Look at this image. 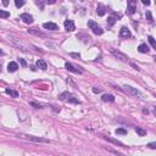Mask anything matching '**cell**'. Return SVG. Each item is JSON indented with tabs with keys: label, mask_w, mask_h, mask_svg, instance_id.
Segmentation results:
<instances>
[{
	"label": "cell",
	"mask_w": 156,
	"mask_h": 156,
	"mask_svg": "<svg viewBox=\"0 0 156 156\" xmlns=\"http://www.w3.org/2000/svg\"><path fill=\"white\" fill-rule=\"evenodd\" d=\"M31 105H32V106H35V107H38V109H39V107H42V105H39V104H35V102H31Z\"/></svg>",
	"instance_id": "cell-29"
},
{
	"label": "cell",
	"mask_w": 156,
	"mask_h": 156,
	"mask_svg": "<svg viewBox=\"0 0 156 156\" xmlns=\"http://www.w3.org/2000/svg\"><path fill=\"white\" fill-rule=\"evenodd\" d=\"M5 93L9 95H11V96H14V98H17V96H18V93H17V92H15V90H12V89H9V88L5 90Z\"/></svg>",
	"instance_id": "cell-15"
},
{
	"label": "cell",
	"mask_w": 156,
	"mask_h": 156,
	"mask_svg": "<svg viewBox=\"0 0 156 156\" xmlns=\"http://www.w3.org/2000/svg\"><path fill=\"white\" fill-rule=\"evenodd\" d=\"M124 88H126V90H128V92H131L132 94H134V95H140V96H141V94H140L139 92H138V90H135V89H133L132 87H124Z\"/></svg>",
	"instance_id": "cell-16"
},
{
	"label": "cell",
	"mask_w": 156,
	"mask_h": 156,
	"mask_svg": "<svg viewBox=\"0 0 156 156\" xmlns=\"http://www.w3.org/2000/svg\"><path fill=\"white\" fill-rule=\"evenodd\" d=\"M43 27L45 29H50V31H57L59 29V26L56 23H53V22H46L43 24Z\"/></svg>",
	"instance_id": "cell-4"
},
{
	"label": "cell",
	"mask_w": 156,
	"mask_h": 156,
	"mask_svg": "<svg viewBox=\"0 0 156 156\" xmlns=\"http://www.w3.org/2000/svg\"><path fill=\"white\" fill-rule=\"evenodd\" d=\"M120 37L121 38H129L131 37V32L127 27H122L121 31H120Z\"/></svg>",
	"instance_id": "cell-5"
},
{
	"label": "cell",
	"mask_w": 156,
	"mask_h": 156,
	"mask_svg": "<svg viewBox=\"0 0 156 156\" xmlns=\"http://www.w3.org/2000/svg\"><path fill=\"white\" fill-rule=\"evenodd\" d=\"M24 3H26V0H15V5L17 7H21V6L24 5Z\"/></svg>",
	"instance_id": "cell-18"
},
{
	"label": "cell",
	"mask_w": 156,
	"mask_h": 156,
	"mask_svg": "<svg viewBox=\"0 0 156 156\" xmlns=\"http://www.w3.org/2000/svg\"><path fill=\"white\" fill-rule=\"evenodd\" d=\"M63 24H65L66 31H68V32H72V31H74V29H76V27H74V23H73L71 20H66Z\"/></svg>",
	"instance_id": "cell-3"
},
{
	"label": "cell",
	"mask_w": 156,
	"mask_h": 156,
	"mask_svg": "<svg viewBox=\"0 0 156 156\" xmlns=\"http://www.w3.org/2000/svg\"><path fill=\"white\" fill-rule=\"evenodd\" d=\"M96 11H98V15H99V16H104V15H105V6L102 5V4H99Z\"/></svg>",
	"instance_id": "cell-13"
},
{
	"label": "cell",
	"mask_w": 156,
	"mask_h": 156,
	"mask_svg": "<svg viewBox=\"0 0 156 156\" xmlns=\"http://www.w3.org/2000/svg\"><path fill=\"white\" fill-rule=\"evenodd\" d=\"M129 15H133L137 10V0H128V6H127Z\"/></svg>",
	"instance_id": "cell-2"
},
{
	"label": "cell",
	"mask_w": 156,
	"mask_h": 156,
	"mask_svg": "<svg viewBox=\"0 0 156 156\" xmlns=\"http://www.w3.org/2000/svg\"><path fill=\"white\" fill-rule=\"evenodd\" d=\"M135 132H137V133L139 134L140 137H144L145 134H146V132H145L144 129H141V128H138V127H137V128H135Z\"/></svg>",
	"instance_id": "cell-19"
},
{
	"label": "cell",
	"mask_w": 156,
	"mask_h": 156,
	"mask_svg": "<svg viewBox=\"0 0 156 156\" xmlns=\"http://www.w3.org/2000/svg\"><path fill=\"white\" fill-rule=\"evenodd\" d=\"M68 101H70V102H73V104H79V101H78L77 99H74V98H71Z\"/></svg>",
	"instance_id": "cell-26"
},
{
	"label": "cell",
	"mask_w": 156,
	"mask_h": 156,
	"mask_svg": "<svg viewBox=\"0 0 156 156\" xmlns=\"http://www.w3.org/2000/svg\"><path fill=\"white\" fill-rule=\"evenodd\" d=\"M107 23H109V26H113V24L116 23V20H115L113 17H109V18H107Z\"/></svg>",
	"instance_id": "cell-23"
},
{
	"label": "cell",
	"mask_w": 156,
	"mask_h": 156,
	"mask_svg": "<svg viewBox=\"0 0 156 156\" xmlns=\"http://www.w3.org/2000/svg\"><path fill=\"white\" fill-rule=\"evenodd\" d=\"M102 101H110V102H113L115 101V96L111 94H105V95H102Z\"/></svg>",
	"instance_id": "cell-12"
},
{
	"label": "cell",
	"mask_w": 156,
	"mask_h": 156,
	"mask_svg": "<svg viewBox=\"0 0 156 156\" xmlns=\"http://www.w3.org/2000/svg\"><path fill=\"white\" fill-rule=\"evenodd\" d=\"M149 43H150L151 44V46H152V48H154V49H156V42H155V39L152 38V37H151V35H149Z\"/></svg>",
	"instance_id": "cell-21"
},
{
	"label": "cell",
	"mask_w": 156,
	"mask_h": 156,
	"mask_svg": "<svg viewBox=\"0 0 156 156\" xmlns=\"http://www.w3.org/2000/svg\"><path fill=\"white\" fill-rule=\"evenodd\" d=\"M116 134H127V131L126 129H122V128H118V129H116Z\"/></svg>",
	"instance_id": "cell-24"
},
{
	"label": "cell",
	"mask_w": 156,
	"mask_h": 156,
	"mask_svg": "<svg viewBox=\"0 0 156 156\" xmlns=\"http://www.w3.org/2000/svg\"><path fill=\"white\" fill-rule=\"evenodd\" d=\"M37 67L42 68V70H46V63H45V61H43V60H38V61H37Z\"/></svg>",
	"instance_id": "cell-14"
},
{
	"label": "cell",
	"mask_w": 156,
	"mask_h": 156,
	"mask_svg": "<svg viewBox=\"0 0 156 156\" xmlns=\"http://www.w3.org/2000/svg\"><path fill=\"white\" fill-rule=\"evenodd\" d=\"M68 96H70V93H68V92H65V93H62V94L59 96V99H60V100H65Z\"/></svg>",
	"instance_id": "cell-22"
},
{
	"label": "cell",
	"mask_w": 156,
	"mask_h": 156,
	"mask_svg": "<svg viewBox=\"0 0 156 156\" xmlns=\"http://www.w3.org/2000/svg\"><path fill=\"white\" fill-rule=\"evenodd\" d=\"M65 67H66L68 71H71V72H73V73H82V71L77 70V68L73 66V65H71L70 62H66V63H65Z\"/></svg>",
	"instance_id": "cell-8"
},
{
	"label": "cell",
	"mask_w": 156,
	"mask_h": 156,
	"mask_svg": "<svg viewBox=\"0 0 156 156\" xmlns=\"http://www.w3.org/2000/svg\"><path fill=\"white\" fill-rule=\"evenodd\" d=\"M100 92H101V89H99V88H93V93H95V94H98Z\"/></svg>",
	"instance_id": "cell-27"
},
{
	"label": "cell",
	"mask_w": 156,
	"mask_h": 156,
	"mask_svg": "<svg viewBox=\"0 0 156 156\" xmlns=\"http://www.w3.org/2000/svg\"><path fill=\"white\" fill-rule=\"evenodd\" d=\"M20 62H21V65H22V66H26V61H24L23 59H20Z\"/></svg>",
	"instance_id": "cell-30"
},
{
	"label": "cell",
	"mask_w": 156,
	"mask_h": 156,
	"mask_svg": "<svg viewBox=\"0 0 156 156\" xmlns=\"http://www.w3.org/2000/svg\"><path fill=\"white\" fill-rule=\"evenodd\" d=\"M22 137H24V138H27V139H29V140H34V141H43V143H49V140L42 139V138H34V137H32V135H22Z\"/></svg>",
	"instance_id": "cell-10"
},
{
	"label": "cell",
	"mask_w": 156,
	"mask_h": 156,
	"mask_svg": "<svg viewBox=\"0 0 156 156\" xmlns=\"http://www.w3.org/2000/svg\"><path fill=\"white\" fill-rule=\"evenodd\" d=\"M138 50H139V53H141V54H146V53H149V46L146 44H140L139 48H138Z\"/></svg>",
	"instance_id": "cell-11"
},
{
	"label": "cell",
	"mask_w": 156,
	"mask_h": 156,
	"mask_svg": "<svg viewBox=\"0 0 156 156\" xmlns=\"http://www.w3.org/2000/svg\"><path fill=\"white\" fill-rule=\"evenodd\" d=\"M17 68H18V65L14 61L10 62V63L7 65V71H9V72H15V71H17Z\"/></svg>",
	"instance_id": "cell-9"
},
{
	"label": "cell",
	"mask_w": 156,
	"mask_h": 156,
	"mask_svg": "<svg viewBox=\"0 0 156 156\" xmlns=\"http://www.w3.org/2000/svg\"><path fill=\"white\" fill-rule=\"evenodd\" d=\"M88 26H89L90 28H92V31H93V33L96 34V35H101V34L104 33V31L101 29L96 23L94 22V21H88Z\"/></svg>",
	"instance_id": "cell-1"
},
{
	"label": "cell",
	"mask_w": 156,
	"mask_h": 156,
	"mask_svg": "<svg viewBox=\"0 0 156 156\" xmlns=\"http://www.w3.org/2000/svg\"><path fill=\"white\" fill-rule=\"evenodd\" d=\"M21 20L24 23H28V24H31V23L33 22V17L31 16V15H28V14H22L21 15Z\"/></svg>",
	"instance_id": "cell-6"
},
{
	"label": "cell",
	"mask_w": 156,
	"mask_h": 156,
	"mask_svg": "<svg viewBox=\"0 0 156 156\" xmlns=\"http://www.w3.org/2000/svg\"><path fill=\"white\" fill-rule=\"evenodd\" d=\"M146 17H148V20H149L150 22H152V21H154V20H152V16H151V12L150 11L146 12Z\"/></svg>",
	"instance_id": "cell-25"
},
{
	"label": "cell",
	"mask_w": 156,
	"mask_h": 156,
	"mask_svg": "<svg viewBox=\"0 0 156 156\" xmlns=\"http://www.w3.org/2000/svg\"><path fill=\"white\" fill-rule=\"evenodd\" d=\"M3 4H4V6H7L9 5V0H3Z\"/></svg>",
	"instance_id": "cell-31"
},
{
	"label": "cell",
	"mask_w": 156,
	"mask_h": 156,
	"mask_svg": "<svg viewBox=\"0 0 156 156\" xmlns=\"http://www.w3.org/2000/svg\"><path fill=\"white\" fill-rule=\"evenodd\" d=\"M0 54H1V50H0Z\"/></svg>",
	"instance_id": "cell-35"
},
{
	"label": "cell",
	"mask_w": 156,
	"mask_h": 156,
	"mask_svg": "<svg viewBox=\"0 0 156 156\" xmlns=\"http://www.w3.org/2000/svg\"><path fill=\"white\" fill-rule=\"evenodd\" d=\"M55 1L56 0H46V3H48V4H54Z\"/></svg>",
	"instance_id": "cell-33"
},
{
	"label": "cell",
	"mask_w": 156,
	"mask_h": 156,
	"mask_svg": "<svg viewBox=\"0 0 156 156\" xmlns=\"http://www.w3.org/2000/svg\"><path fill=\"white\" fill-rule=\"evenodd\" d=\"M106 139L109 140V141H111V143H113V144L120 145V146H123L122 143H121V141H118V140H116V139H111V138H107V137H106Z\"/></svg>",
	"instance_id": "cell-20"
},
{
	"label": "cell",
	"mask_w": 156,
	"mask_h": 156,
	"mask_svg": "<svg viewBox=\"0 0 156 156\" xmlns=\"http://www.w3.org/2000/svg\"><path fill=\"white\" fill-rule=\"evenodd\" d=\"M141 3L144 5H150V0H141Z\"/></svg>",
	"instance_id": "cell-28"
},
{
	"label": "cell",
	"mask_w": 156,
	"mask_h": 156,
	"mask_svg": "<svg viewBox=\"0 0 156 156\" xmlns=\"http://www.w3.org/2000/svg\"><path fill=\"white\" fill-rule=\"evenodd\" d=\"M149 146H150L151 149H155V148H156V146H155V143H151V144L149 145Z\"/></svg>",
	"instance_id": "cell-34"
},
{
	"label": "cell",
	"mask_w": 156,
	"mask_h": 156,
	"mask_svg": "<svg viewBox=\"0 0 156 156\" xmlns=\"http://www.w3.org/2000/svg\"><path fill=\"white\" fill-rule=\"evenodd\" d=\"M0 17H3V18H7V17H10V12L4 11V10H0Z\"/></svg>",
	"instance_id": "cell-17"
},
{
	"label": "cell",
	"mask_w": 156,
	"mask_h": 156,
	"mask_svg": "<svg viewBox=\"0 0 156 156\" xmlns=\"http://www.w3.org/2000/svg\"><path fill=\"white\" fill-rule=\"evenodd\" d=\"M71 56H72V57H79V54H74V53H72Z\"/></svg>",
	"instance_id": "cell-32"
},
{
	"label": "cell",
	"mask_w": 156,
	"mask_h": 156,
	"mask_svg": "<svg viewBox=\"0 0 156 156\" xmlns=\"http://www.w3.org/2000/svg\"><path fill=\"white\" fill-rule=\"evenodd\" d=\"M111 53L113 54V56H116L118 57L120 60H122V61H127V56L122 54V53H120V51H116V50H111Z\"/></svg>",
	"instance_id": "cell-7"
}]
</instances>
